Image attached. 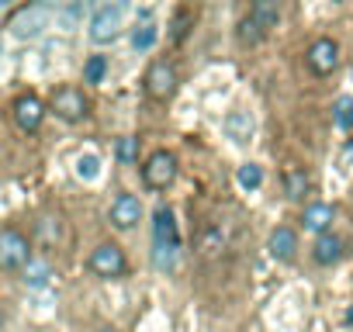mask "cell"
<instances>
[{"label":"cell","mask_w":353,"mask_h":332,"mask_svg":"<svg viewBox=\"0 0 353 332\" xmlns=\"http://www.w3.org/2000/svg\"><path fill=\"white\" fill-rule=\"evenodd\" d=\"M152 260L159 270H173L176 267V249H181V232H176L173 211L170 208H156L152 215Z\"/></svg>","instance_id":"cell-1"},{"label":"cell","mask_w":353,"mask_h":332,"mask_svg":"<svg viewBox=\"0 0 353 332\" xmlns=\"http://www.w3.org/2000/svg\"><path fill=\"white\" fill-rule=\"evenodd\" d=\"M142 180H145V187H152V191H166V187L176 180V156L166 152V149L152 152V156L145 159V166H142Z\"/></svg>","instance_id":"cell-2"},{"label":"cell","mask_w":353,"mask_h":332,"mask_svg":"<svg viewBox=\"0 0 353 332\" xmlns=\"http://www.w3.org/2000/svg\"><path fill=\"white\" fill-rule=\"evenodd\" d=\"M32 260V246L18 229H0V270H21Z\"/></svg>","instance_id":"cell-3"},{"label":"cell","mask_w":353,"mask_h":332,"mask_svg":"<svg viewBox=\"0 0 353 332\" xmlns=\"http://www.w3.org/2000/svg\"><path fill=\"white\" fill-rule=\"evenodd\" d=\"M90 270H94L97 277H104V280H114V277H125L128 260H125L121 246H114V242H101V246L90 253Z\"/></svg>","instance_id":"cell-4"},{"label":"cell","mask_w":353,"mask_h":332,"mask_svg":"<svg viewBox=\"0 0 353 332\" xmlns=\"http://www.w3.org/2000/svg\"><path fill=\"white\" fill-rule=\"evenodd\" d=\"M49 21H52L49 8L46 4H32V8H25V11H18L11 18V32L18 39H35V35H42L49 28Z\"/></svg>","instance_id":"cell-5"},{"label":"cell","mask_w":353,"mask_h":332,"mask_svg":"<svg viewBox=\"0 0 353 332\" xmlns=\"http://www.w3.org/2000/svg\"><path fill=\"white\" fill-rule=\"evenodd\" d=\"M173 90H176V70L170 63H152L145 73V94L156 101H166L173 97Z\"/></svg>","instance_id":"cell-6"},{"label":"cell","mask_w":353,"mask_h":332,"mask_svg":"<svg viewBox=\"0 0 353 332\" xmlns=\"http://www.w3.org/2000/svg\"><path fill=\"white\" fill-rule=\"evenodd\" d=\"M52 111H56V118H63V121H80V118L87 114V97H83L77 87H59V90L52 94Z\"/></svg>","instance_id":"cell-7"},{"label":"cell","mask_w":353,"mask_h":332,"mask_svg":"<svg viewBox=\"0 0 353 332\" xmlns=\"http://www.w3.org/2000/svg\"><path fill=\"white\" fill-rule=\"evenodd\" d=\"M139 218H142V201H139L135 194H118V198L111 201V225H114V229L128 232V229L139 225Z\"/></svg>","instance_id":"cell-8"},{"label":"cell","mask_w":353,"mask_h":332,"mask_svg":"<svg viewBox=\"0 0 353 332\" xmlns=\"http://www.w3.org/2000/svg\"><path fill=\"white\" fill-rule=\"evenodd\" d=\"M308 66H312V73H319V76L332 73V70L339 66V45H336L332 39L312 42V49H308Z\"/></svg>","instance_id":"cell-9"},{"label":"cell","mask_w":353,"mask_h":332,"mask_svg":"<svg viewBox=\"0 0 353 332\" xmlns=\"http://www.w3.org/2000/svg\"><path fill=\"white\" fill-rule=\"evenodd\" d=\"M118 32H121V11H114V8H101V11L94 14V21H90V39L104 45V42H114Z\"/></svg>","instance_id":"cell-10"},{"label":"cell","mask_w":353,"mask_h":332,"mask_svg":"<svg viewBox=\"0 0 353 332\" xmlns=\"http://www.w3.org/2000/svg\"><path fill=\"white\" fill-rule=\"evenodd\" d=\"M42 118H46V111H42V101L35 94H21L14 101V121L21 132H35L42 125Z\"/></svg>","instance_id":"cell-11"},{"label":"cell","mask_w":353,"mask_h":332,"mask_svg":"<svg viewBox=\"0 0 353 332\" xmlns=\"http://www.w3.org/2000/svg\"><path fill=\"white\" fill-rule=\"evenodd\" d=\"M267 249H270V256H274V260L288 263V260H294V253H298V236H294L288 225H281V229H274V232H270Z\"/></svg>","instance_id":"cell-12"},{"label":"cell","mask_w":353,"mask_h":332,"mask_svg":"<svg viewBox=\"0 0 353 332\" xmlns=\"http://www.w3.org/2000/svg\"><path fill=\"white\" fill-rule=\"evenodd\" d=\"M222 128H225V135L232 138V142H250L253 138V114L250 111H243V107H236V111H229L225 114V121H222Z\"/></svg>","instance_id":"cell-13"},{"label":"cell","mask_w":353,"mask_h":332,"mask_svg":"<svg viewBox=\"0 0 353 332\" xmlns=\"http://www.w3.org/2000/svg\"><path fill=\"white\" fill-rule=\"evenodd\" d=\"M250 21H253L263 35H267L270 28H277V21H281V0H253Z\"/></svg>","instance_id":"cell-14"},{"label":"cell","mask_w":353,"mask_h":332,"mask_svg":"<svg viewBox=\"0 0 353 332\" xmlns=\"http://www.w3.org/2000/svg\"><path fill=\"white\" fill-rule=\"evenodd\" d=\"M339 256H343V239H339V236H332V232H322V236L315 239L312 260H315L319 267H332Z\"/></svg>","instance_id":"cell-15"},{"label":"cell","mask_w":353,"mask_h":332,"mask_svg":"<svg viewBox=\"0 0 353 332\" xmlns=\"http://www.w3.org/2000/svg\"><path fill=\"white\" fill-rule=\"evenodd\" d=\"M332 218H336V211H332V205H325V201L308 205V208H305V215H301L305 229H308V232H319V236H322V232H329Z\"/></svg>","instance_id":"cell-16"},{"label":"cell","mask_w":353,"mask_h":332,"mask_svg":"<svg viewBox=\"0 0 353 332\" xmlns=\"http://www.w3.org/2000/svg\"><path fill=\"white\" fill-rule=\"evenodd\" d=\"M308 191H312L308 174H305V170H298V166H291V170L284 174V194H288L291 201H301Z\"/></svg>","instance_id":"cell-17"},{"label":"cell","mask_w":353,"mask_h":332,"mask_svg":"<svg viewBox=\"0 0 353 332\" xmlns=\"http://www.w3.org/2000/svg\"><path fill=\"white\" fill-rule=\"evenodd\" d=\"M21 273H25V284H28V287H46V284L52 280V267H49L46 260H28V263L21 267Z\"/></svg>","instance_id":"cell-18"},{"label":"cell","mask_w":353,"mask_h":332,"mask_svg":"<svg viewBox=\"0 0 353 332\" xmlns=\"http://www.w3.org/2000/svg\"><path fill=\"white\" fill-rule=\"evenodd\" d=\"M239 187H246V191H256L260 184H263V170H260V166L256 163H246V166H239Z\"/></svg>","instance_id":"cell-19"},{"label":"cell","mask_w":353,"mask_h":332,"mask_svg":"<svg viewBox=\"0 0 353 332\" xmlns=\"http://www.w3.org/2000/svg\"><path fill=\"white\" fill-rule=\"evenodd\" d=\"M77 174H80L83 180H97V177H101V159H97L94 152H83V156L77 159Z\"/></svg>","instance_id":"cell-20"},{"label":"cell","mask_w":353,"mask_h":332,"mask_svg":"<svg viewBox=\"0 0 353 332\" xmlns=\"http://www.w3.org/2000/svg\"><path fill=\"white\" fill-rule=\"evenodd\" d=\"M104 73H108V59H104V56H90V59L83 63V80H87V83H101Z\"/></svg>","instance_id":"cell-21"},{"label":"cell","mask_w":353,"mask_h":332,"mask_svg":"<svg viewBox=\"0 0 353 332\" xmlns=\"http://www.w3.org/2000/svg\"><path fill=\"white\" fill-rule=\"evenodd\" d=\"M332 111H336V114H332L336 125H339L343 132H350V128H353V97H339Z\"/></svg>","instance_id":"cell-22"},{"label":"cell","mask_w":353,"mask_h":332,"mask_svg":"<svg viewBox=\"0 0 353 332\" xmlns=\"http://www.w3.org/2000/svg\"><path fill=\"white\" fill-rule=\"evenodd\" d=\"M114 152H118V159H121V163H135V159H139V138L121 135V138H118V145H114Z\"/></svg>","instance_id":"cell-23"},{"label":"cell","mask_w":353,"mask_h":332,"mask_svg":"<svg viewBox=\"0 0 353 332\" xmlns=\"http://www.w3.org/2000/svg\"><path fill=\"white\" fill-rule=\"evenodd\" d=\"M132 45H135V49H152V45H156V28H152V25H139V28L132 32Z\"/></svg>","instance_id":"cell-24"},{"label":"cell","mask_w":353,"mask_h":332,"mask_svg":"<svg viewBox=\"0 0 353 332\" xmlns=\"http://www.w3.org/2000/svg\"><path fill=\"white\" fill-rule=\"evenodd\" d=\"M239 39H243V42H250V45H256V42L263 39V32H260V28H256V25L246 18V21L239 25Z\"/></svg>","instance_id":"cell-25"},{"label":"cell","mask_w":353,"mask_h":332,"mask_svg":"<svg viewBox=\"0 0 353 332\" xmlns=\"http://www.w3.org/2000/svg\"><path fill=\"white\" fill-rule=\"evenodd\" d=\"M39 232H42L46 242L59 239V218H42V222H39Z\"/></svg>","instance_id":"cell-26"},{"label":"cell","mask_w":353,"mask_h":332,"mask_svg":"<svg viewBox=\"0 0 353 332\" xmlns=\"http://www.w3.org/2000/svg\"><path fill=\"white\" fill-rule=\"evenodd\" d=\"M104 8H114V11H121V14H125V8H128V0H108Z\"/></svg>","instance_id":"cell-27"},{"label":"cell","mask_w":353,"mask_h":332,"mask_svg":"<svg viewBox=\"0 0 353 332\" xmlns=\"http://www.w3.org/2000/svg\"><path fill=\"white\" fill-rule=\"evenodd\" d=\"M343 156H346V159H353V138L346 142V149H343Z\"/></svg>","instance_id":"cell-28"},{"label":"cell","mask_w":353,"mask_h":332,"mask_svg":"<svg viewBox=\"0 0 353 332\" xmlns=\"http://www.w3.org/2000/svg\"><path fill=\"white\" fill-rule=\"evenodd\" d=\"M97 332H118V329H111V325H101V329H97Z\"/></svg>","instance_id":"cell-29"},{"label":"cell","mask_w":353,"mask_h":332,"mask_svg":"<svg viewBox=\"0 0 353 332\" xmlns=\"http://www.w3.org/2000/svg\"><path fill=\"white\" fill-rule=\"evenodd\" d=\"M0 329H4V308H0Z\"/></svg>","instance_id":"cell-30"},{"label":"cell","mask_w":353,"mask_h":332,"mask_svg":"<svg viewBox=\"0 0 353 332\" xmlns=\"http://www.w3.org/2000/svg\"><path fill=\"white\" fill-rule=\"evenodd\" d=\"M346 322H353V308H350V311H346Z\"/></svg>","instance_id":"cell-31"},{"label":"cell","mask_w":353,"mask_h":332,"mask_svg":"<svg viewBox=\"0 0 353 332\" xmlns=\"http://www.w3.org/2000/svg\"><path fill=\"white\" fill-rule=\"evenodd\" d=\"M4 4H14V0H0V8H4Z\"/></svg>","instance_id":"cell-32"},{"label":"cell","mask_w":353,"mask_h":332,"mask_svg":"<svg viewBox=\"0 0 353 332\" xmlns=\"http://www.w3.org/2000/svg\"><path fill=\"white\" fill-rule=\"evenodd\" d=\"M0 56H4V39H0Z\"/></svg>","instance_id":"cell-33"}]
</instances>
